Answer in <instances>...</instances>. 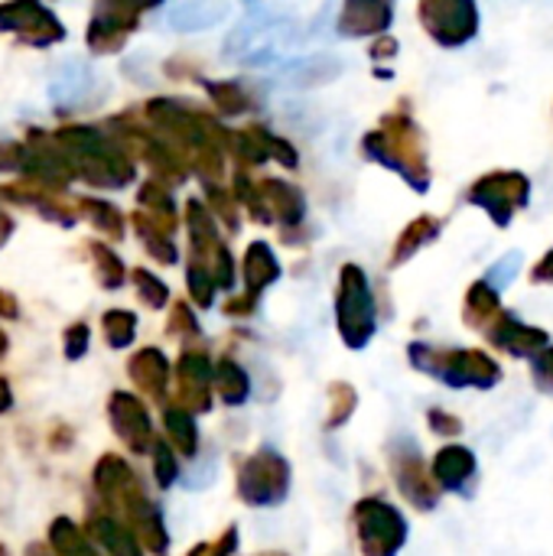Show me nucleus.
<instances>
[{
  "label": "nucleus",
  "instance_id": "4",
  "mask_svg": "<svg viewBox=\"0 0 553 556\" xmlns=\"http://www.w3.org/2000/svg\"><path fill=\"white\" fill-rule=\"evenodd\" d=\"M362 556H398L407 544V521L381 498H362L352 511Z\"/></svg>",
  "mask_w": 553,
  "mask_h": 556
},
{
  "label": "nucleus",
  "instance_id": "16",
  "mask_svg": "<svg viewBox=\"0 0 553 556\" xmlns=\"http://www.w3.org/2000/svg\"><path fill=\"white\" fill-rule=\"evenodd\" d=\"M235 551H238V531H235V528H228V531H225V538H222L215 547H209V554L205 556H231Z\"/></svg>",
  "mask_w": 553,
  "mask_h": 556
},
{
  "label": "nucleus",
  "instance_id": "10",
  "mask_svg": "<svg viewBox=\"0 0 553 556\" xmlns=\"http://www.w3.org/2000/svg\"><path fill=\"white\" fill-rule=\"evenodd\" d=\"M499 345H505L512 355H531L538 345H544L548 339H544V332H535V329H521V326H515V323H508L505 329H499L495 336H492Z\"/></svg>",
  "mask_w": 553,
  "mask_h": 556
},
{
  "label": "nucleus",
  "instance_id": "2",
  "mask_svg": "<svg viewBox=\"0 0 553 556\" xmlns=\"http://www.w3.org/2000/svg\"><path fill=\"white\" fill-rule=\"evenodd\" d=\"M411 362L450 388H482L486 391V388H495L502 378L499 365L492 358H486L482 352H443V349L414 345Z\"/></svg>",
  "mask_w": 553,
  "mask_h": 556
},
{
  "label": "nucleus",
  "instance_id": "15",
  "mask_svg": "<svg viewBox=\"0 0 553 556\" xmlns=\"http://www.w3.org/2000/svg\"><path fill=\"white\" fill-rule=\"evenodd\" d=\"M535 381L544 394H553V349L535 362Z\"/></svg>",
  "mask_w": 553,
  "mask_h": 556
},
{
  "label": "nucleus",
  "instance_id": "12",
  "mask_svg": "<svg viewBox=\"0 0 553 556\" xmlns=\"http://www.w3.org/2000/svg\"><path fill=\"white\" fill-rule=\"evenodd\" d=\"M166 427H169V437H173L176 450L183 456H192L196 446H199V433H196V420L189 417V410H169Z\"/></svg>",
  "mask_w": 553,
  "mask_h": 556
},
{
  "label": "nucleus",
  "instance_id": "6",
  "mask_svg": "<svg viewBox=\"0 0 553 556\" xmlns=\"http://www.w3.org/2000/svg\"><path fill=\"white\" fill-rule=\"evenodd\" d=\"M433 479L443 492L469 498L476 492V456L466 446H443L433 456Z\"/></svg>",
  "mask_w": 553,
  "mask_h": 556
},
{
  "label": "nucleus",
  "instance_id": "17",
  "mask_svg": "<svg viewBox=\"0 0 553 556\" xmlns=\"http://www.w3.org/2000/svg\"><path fill=\"white\" fill-rule=\"evenodd\" d=\"M209 554V547H196V551H192V556H205Z\"/></svg>",
  "mask_w": 553,
  "mask_h": 556
},
{
  "label": "nucleus",
  "instance_id": "14",
  "mask_svg": "<svg viewBox=\"0 0 553 556\" xmlns=\"http://www.w3.org/2000/svg\"><path fill=\"white\" fill-rule=\"evenodd\" d=\"M153 472H156L160 485H173V479H176V459L169 456V450H166V446H156Z\"/></svg>",
  "mask_w": 553,
  "mask_h": 556
},
{
  "label": "nucleus",
  "instance_id": "1",
  "mask_svg": "<svg viewBox=\"0 0 553 556\" xmlns=\"http://www.w3.org/2000/svg\"><path fill=\"white\" fill-rule=\"evenodd\" d=\"M303 49V29L297 20L277 13H251L228 39V55L241 65H280Z\"/></svg>",
  "mask_w": 553,
  "mask_h": 556
},
{
  "label": "nucleus",
  "instance_id": "11",
  "mask_svg": "<svg viewBox=\"0 0 553 556\" xmlns=\"http://www.w3.org/2000/svg\"><path fill=\"white\" fill-rule=\"evenodd\" d=\"M355 404H359V397H355V391H352L349 384H332V388H329V417H326V430L332 433V430H339L342 424H349V417L355 414Z\"/></svg>",
  "mask_w": 553,
  "mask_h": 556
},
{
  "label": "nucleus",
  "instance_id": "8",
  "mask_svg": "<svg viewBox=\"0 0 553 556\" xmlns=\"http://www.w3.org/2000/svg\"><path fill=\"white\" fill-rule=\"evenodd\" d=\"M117 427H121L124 440H127L134 450H147V443H150V420H147V414L137 407V401L117 397Z\"/></svg>",
  "mask_w": 553,
  "mask_h": 556
},
{
  "label": "nucleus",
  "instance_id": "7",
  "mask_svg": "<svg viewBox=\"0 0 553 556\" xmlns=\"http://www.w3.org/2000/svg\"><path fill=\"white\" fill-rule=\"evenodd\" d=\"M209 384H212V368L202 355L183 358V397L196 410H209Z\"/></svg>",
  "mask_w": 553,
  "mask_h": 556
},
{
  "label": "nucleus",
  "instance_id": "13",
  "mask_svg": "<svg viewBox=\"0 0 553 556\" xmlns=\"http://www.w3.org/2000/svg\"><path fill=\"white\" fill-rule=\"evenodd\" d=\"M427 424H430V430L440 433V437H460V433H463V420L453 417V414H447V410H437V407L427 414Z\"/></svg>",
  "mask_w": 553,
  "mask_h": 556
},
{
  "label": "nucleus",
  "instance_id": "18",
  "mask_svg": "<svg viewBox=\"0 0 553 556\" xmlns=\"http://www.w3.org/2000/svg\"><path fill=\"white\" fill-rule=\"evenodd\" d=\"M257 556H287V554H257Z\"/></svg>",
  "mask_w": 553,
  "mask_h": 556
},
{
  "label": "nucleus",
  "instance_id": "5",
  "mask_svg": "<svg viewBox=\"0 0 553 556\" xmlns=\"http://www.w3.org/2000/svg\"><path fill=\"white\" fill-rule=\"evenodd\" d=\"M391 472L398 482V492L404 495V502H411L417 511H433L440 502V482L433 479V469L424 466L420 450L414 440L401 437L391 450Z\"/></svg>",
  "mask_w": 553,
  "mask_h": 556
},
{
  "label": "nucleus",
  "instance_id": "9",
  "mask_svg": "<svg viewBox=\"0 0 553 556\" xmlns=\"http://www.w3.org/2000/svg\"><path fill=\"white\" fill-rule=\"evenodd\" d=\"M215 384H218V394H222V401H225L228 407L244 404L248 394H251V381H248V375H244L235 362H222V365H218Z\"/></svg>",
  "mask_w": 553,
  "mask_h": 556
},
{
  "label": "nucleus",
  "instance_id": "3",
  "mask_svg": "<svg viewBox=\"0 0 553 556\" xmlns=\"http://www.w3.org/2000/svg\"><path fill=\"white\" fill-rule=\"evenodd\" d=\"M290 463L277 450H257L238 466V498L248 508H277L290 495Z\"/></svg>",
  "mask_w": 553,
  "mask_h": 556
}]
</instances>
